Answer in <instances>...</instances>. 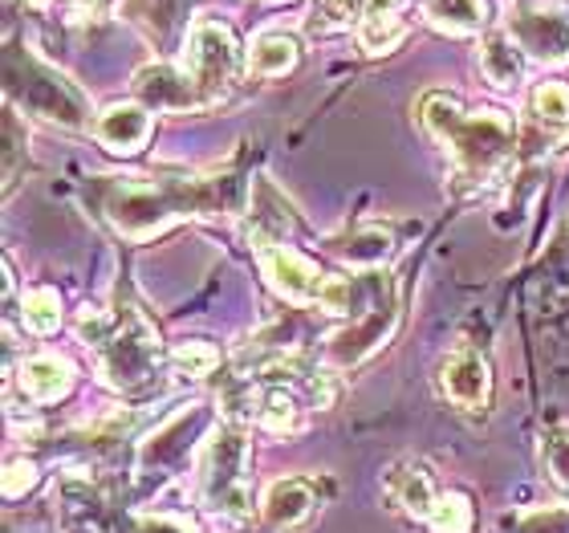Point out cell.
I'll return each mask as SVG.
<instances>
[{
  "label": "cell",
  "instance_id": "12",
  "mask_svg": "<svg viewBox=\"0 0 569 533\" xmlns=\"http://www.w3.org/2000/svg\"><path fill=\"white\" fill-rule=\"evenodd\" d=\"M208 420H212V415H208L203 403H191V412L171 415V420L142 444V452H139L142 468H167V464H179L183 456H188L191 436H200L203 427H208Z\"/></svg>",
  "mask_w": 569,
  "mask_h": 533
},
{
  "label": "cell",
  "instance_id": "8",
  "mask_svg": "<svg viewBox=\"0 0 569 533\" xmlns=\"http://www.w3.org/2000/svg\"><path fill=\"white\" fill-rule=\"evenodd\" d=\"M395 322H399V294H395V282L382 273L379 277V289H375V302L362 318H355L346 330L330 334L326 338V358H330L333 367H355L362 363L367 355H375L387 338H391Z\"/></svg>",
  "mask_w": 569,
  "mask_h": 533
},
{
  "label": "cell",
  "instance_id": "7",
  "mask_svg": "<svg viewBox=\"0 0 569 533\" xmlns=\"http://www.w3.org/2000/svg\"><path fill=\"white\" fill-rule=\"evenodd\" d=\"M505 33L521 46L525 58L541 66H566L569 61V12L546 0H509Z\"/></svg>",
  "mask_w": 569,
  "mask_h": 533
},
{
  "label": "cell",
  "instance_id": "11",
  "mask_svg": "<svg viewBox=\"0 0 569 533\" xmlns=\"http://www.w3.org/2000/svg\"><path fill=\"white\" fill-rule=\"evenodd\" d=\"M191 4L196 0H122V21H131L147 41L159 46V53H176L188 41L191 24Z\"/></svg>",
  "mask_w": 569,
  "mask_h": 533
},
{
  "label": "cell",
  "instance_id": "17",
  "mask_svg": "<svg viewBox=\"0 0 569 533\" xmlns=\"http://www.w3.org/2000/svg\"><path fill=\"white\" fill-rule=\"evenodd\" d=\"M17 383H21L24 399L33 403H58L70 395L73 387V367L61 355H29L17 367Z\"/></svg>",
  "mask_w": 569,
  "mask_h": 533
},
{
  "label": "cell",
  "instance_id": "3",
  "mask_svg": "<svg viewBox=\"0 0 569 533\" xmlns=\"http://www.w3.org/2000/svg\"><path fill=\"white\" fill-rule=\"evenodd\" d=\"M78 334L98 355V379L114 392H142L163 367V343L154 322L134 302H114L110 309L78 314Z\"/></svg>",
  "mask_w": 569,
  "mask_h": 533
},
{
  "label": "cell",
  "instance_id": "25",
  "mask_svg": "<svg viewBox=\"0 0 569 533\" xmlns=\"http://www.w3.org/2000/svg\"><path fill=\"white\" fill-rule=\"evenodd\" d=\"M21 322L33 334H53L61 326V297L49 285H33L21 294Z\"/></svg>",
  "mask_w": 569,
  "mask_h": 533
},
{
  "label": "cell",
  "instance_id": "30",
  "mask_svg": "<svg viewBox=\"0 0 569 533\" xmlns=\"http://www.w3.org/2000/svg\"><path fill=\"white\" fill-rule=\"evenodd\" d=\"M29 159V151H24V135H21V122H17V110H4V191L17 184V171H21V164L17 159Z\"/></svg>",
  "mask_w": 569,
  "mask_h": 533
},
{
  "label": "cell",
  "instance_id": "10",
  "mask_svg": "<svg viewBox=\"0 0 569 533\" xmlns=\"http://www.w3.org/2000/svg\"><path fill=\"white\" fill-rule=\"evenodd\" d=\"M261 249V269L269 277L277 294L293 306H313L321 302V289H326V273L318 269V261H309L306 253L289 249V245H257Z\"/></svg>",
  "mask_w": 569,
  "mask_h": 533
},
{
  "label": "cell",
  "instance_id": "27",
  "mask_svg": "<svg viewBox=\"0 0 569 533\" xmlns=\"http://www.w3.org/2000/svg\"><path fill=\"white\" fill-rule=\"evenodd\" d=\"M362 9H367V0H313L309 29H313V33L350 29V21H362Z\"/></svg>",
  "mask_w": 569,
  "mask_h": 533
},
{
  "label": "cell",
  "instance_id": "14",
  "mask_svg": "<svg viewBox=\"0 0 569 533\" xmlns=\"http://www.w3.org/2000/svg\"><path fill=\"white\" fill-rule=\"evenodd\" d=\"M151 110L142 107V102H114V107H107L94 119L98 142L114 155H139L147 147V139H151Z\"/></svg>",
  "mask_w": 569,
  "mask_h": 533
},
{
  "label": "cell",
  "instance_id": "4",
  "mask_svg": "<svg viewBox=\"0 0 569 533\" xmlns=\"http://www.w3.org/2000/svg\"><path fill=\"white\" fill-rule=\"evenodd\" d=\"M4 95L9 107H21L29 115L70 131L90 127V98L66 78L61 70H53L49 61H41L29 46L12 41L4 46Z\"/></svg>",
  "mask_w": 569,
  "mask_h": 533
},
{
  "label": "cell",
  "instance_id": "1",
  "mask_svg": "<svg viewBox=\"0 0 569 533\" xmlns=\"http://www.w3.org/2000/svg\"><path fill=\"white\" fill-rule=\"evenodd\" d=\"M244 196L249 179L237 167L176 176H94L86 184V200L94 204L98 216L134 245L183 216H237Z\"/></svg>",
  "mask_w": 569,
  "mask_h": 533
},
{
  "label": "cell",
  "instance_id": "29",
  "mask_svg": "<svg viewBox=\"0 0 569 533\" xmlns=\"http://www.w3.org/2000/svg\"><path fill=\"white\" fill-rule=\"evenodd\" d=\"M171 358H176L179 375H188V379H203V375H212L220 367V351L208 343H179Z\"/></svg>",
  "mask_w": 569,
  "mask_h": 533
},
{
  "label": "cell",
  "instance_id": "36",
  "mask_svg": "<svg viewBox=\"0 0 569 533\" xmlns=\"http://www.w3.org/2000/svg\"><path fill=\"white\" fill-rule=\"evenodd\" d=\"M403 4H416V0H403Z\"/></svg>",
  "mask_w": 569,
  "mask_h": 533
},
{
  "label": "cell",
  "instance_id": "9",
  "mask_svg": "<svg viewBox=\"0 0 569 533\" xmlns=\"http://www.w3.org/2000/svg\"><path fill=\"white\" fill-rule=\"evenodd\" d=\"M439 392L448 395L451 407L468 415H485L492 403V367L476 346H456L439 363Z\"/></svg>",
  "mask_w": 569,
  "mask_h": 533
},
{
  "label": "cell",
  "instance_id": "28",
  "mask_svg": "<svg viewBox=\"0 0 569 533\" xmlns=\"http://www.w3.org/2000/svg\"><path fill=\"white\" fill-rule=\"evenodd\" d=\"M541 464H546L549 485L569 497V432L566 427H558V432L546 436V444H541Z\"/></svg>",
  "mask_w": 569,
  "mask_h": 533
},
{
  "label": "cell",
  "instance_id": "34",
  "mask_svg": "<svg viewBox=\"0 0 569 533\" xmlns=\"http://www.w3.org/2000/svg\"><path fill=\"white\" fill-rule=\"evenodd\" d=\"M37 4H61V9L70 12H94L102 0H37Z\"/></svg>",
  "mask_w": 569,
  "mask_h": 533
},
{
  "label": "cell",
  "instance_id": "19",
  "mask_svg": "<svg viewBox=\"0 0 569 533\" xmlns=\"http://www.w3.org/2000/svg\"><path fill=\"white\" fill-rule=\"evenodd\" d=\"M297 61H301V46L284 29H261L249 41V73L257 78H284L297 70Z\"/></svg>",
  "mask_w": 569,
  "mask_h": 533
},
{
  "label": "cell",
  "instance_id": "26",
  "mask_svg": "<svg viewBox=\"0 0 569 533\" xmlns=\"http://www.w3.org/2000/svg\"><path fill=\"white\" fill-rule=\"evenodd\" d=\"M427 525L431 533H472V501L463 493H439Z\"/></svg>",
  "mask_w": 569,
  "mask_h": 533
},
{
  "label": "cell",
  "instance_id": "15",
  "mask_svg": "<svg viewBox=\"0 0 569 533\" xmlns=\"http://www.w3.org/2000/svg\"><path fill=\"white\" fill-rule=\"evenodd\" d=\"M403 12H407L403 0H367L362 21H358V46L367 49V53H375V58L379 53H395L407 41V33H411Z\"/></svg>",
  "mask_w": 569,
  "mask_h": 533
},
{
  "label": "cell",
  "instance_id": "18",
  "mask_svg": "<svg viewBox=\"0 0 569 533\" xmlns=\"http://www.w3.org/2000/svg\"><path fill=\"white\" fill-rule=\"evenodd\" d=\"M387 485H391V501L407 513V517H416V522H427V517H431L439 493H436V485H431V473H427L419 461L395 464Z\"/></svg>",
  "mask_w": 569,
  "mask_h": 533
},
{
  "label": "cell",
  "instance_id": "33",
  "mask_svg": "<svg viewBox=\"0 0 569 533\" xmlns=\"http://www.w3.org/2000/svg\"><path fill=\"white\" fill-rule=\"evenodd\" d=\"M134 533H196V530L176 522V517H142V522H134Z\"/></svg>",
  "mask_w": 569,
  "mask_h": 533
},
{
  "label": "cell",
  "instance_id": "23",
  "mask_svg": "<svg viewBox=\"0 0 569 533\" xmlns=\"http://www.w3.org/2000/svg\"><path fill=\"white\" fill-rule=\"evenodd\" d=\"M391 245H395L391 233L379 225L355 228V233L330 240V249L338 253V257H346L350 265H382L387 257H391Z\"/></svg>",
  "mask_w": 569,
  "mask_h": 533
},
{
  "label": "cell",
  "instance_id": "20",
  "mask_svg": "<svg viewBox=\"0 0 569 533\" xmlns=\"http://www.w3.org/2000/svg\"><path fill=\"white\" fill-rule=\"evenodd\" d=\"M480 73H485L497 90H517V86H521L525 53L505 29H492V33H485V41H480Z\"/></svg>",
  "mask_w": 569,
  "mask_h": 533
},
{
  "label": "cell",
  "instance_id": "6",
  "mask_svg": "<svg viewBox=\"0 0 569 533\" xmlns=\"http://www.w3.org/2000/svg\"><path fill=\"white\" fill-rule=\"evenodd\" d=\"M244 66H249V53H240L237 33L216 17H196L188 41L179 49V70L188 73L203 107L220 102L237 86Z\"/></svg>",
  "mask_w": 569,
  "mask_h": 533
},
{
  "label": "cell",
  "instance_id": "2",
  "mask_svg": "<svg viewBox=\"0 0 569 533\" xmlns=\"http://www.w3.org/2000/svg\"><path fill=\"white\" fill-rule=\"evenodd\" d=\"M419 119L451 159V176L463 191H480L505 176L517 155V122L497 107H463L456 95L431 90L419 102Z\"/></svg>",
  "mask_w": 569,
  "mask_h": 533
},
{
  "label": "cell",
  "instance_id": "32",
  "mask_svg": "<svg viewBox=\"0 0 569 533\" xmlns=\"http://www.w3.org/2000/svg\"><path fill=\"white\" fill-rule=\"evenodd\" d=\"M512 533H569V513H529V517L512 525Z\"/></svg>",
  "mask_w": 569,
  "mask_h": 533
},
{
  "label": "cell",
  "instance_id": "16",
  "mask_svg": "<svg viewBox=\"0 0 569 533\" xmlns=\"http://www.w3.org/2000/svg\"><path fill=\"white\" fill-rule=\"evenodd\" d=\"M318 497H313V485L301 481V476H281L273 485L264 488V501H261V513L269 530H293L301 525L313 513Z\"/></svg>",
  "mask_w": 569,
  "mask_h": 533
},
{
  "label": "cell",
  "instance_id": "22",
  "mask_svg": "<svg viewBox=\"0 0 569 533\" xmlns=\"http://www.w3.org/2000/svg\"><path fill=\"white\" fill-rule=\"evenodd\" d=\"M529 115L533 127L546 131L553 142L569 139V86L566 82H537L529 95Z\"/></svg>",
  "mask_w": 569,
  "mask_h": 533
},
{
  "label": "cell",
  "instance_id": "13",
  "mask_svg": "<svg viewBox=\"0 0 569 533\" xmlns=\"http://www.w3.org/2000/svg\"><path fill=\"white\" fill-rule=\"evenodd\" d=\"M134 98L147 110H203L196 86L179 66H142L134 73Z\"/></svg>",
  "mask_w": 569,
  "mask_h": 533
},
{
  "label": "cell",
  "instance_id": "31",
  "mask_svg": "<svg viewBox=\"0 0 569 533\" xmlns=\"http://www.w3.org/2000/svg\"><path fill=\"white\" fill-rule=\"evenodd\" d=\"M33 485H37V464L33 461H9V468H4V497L17 501V497H24Z\"/></svg>",
  "mask_w": 569,
  "mask_h": 533
},
{
  "label": "cell",
  "instance_id": "21",
  "mask_svg": "<svg viewBox=\"0 0 569 533\" xmlns=\"http://www.w3.org/2000/svg\"><path fill=\"white\" fill-rule=\"evenodd\" d=\"M427 24L451 37H472L488 24V0H419Z\"/></svg>",
  "mask_w": 569,
  "mask_h": 533
},
{
  "label": "cell",
  "instance_id": "35",
  "mask_svg": "<svg viewBox=\"0 0 569 533\" xmlns=\"http://www.w3.org/2000/svg\"><path fill=\"white\" fill-rule=\"evenodd\" d=\"M553 4H558V9H566V12H569V0H553Z\"/></svg>",
  "mask_w": 569,
  "mask_h": 533
},
{
  "label": "cell",
  "instance_id": "5",
  "mask_svg": "<svg viewBox=\"0 0 569 533\" xmlns=\"http://www.w3.org/2000/svg\"><path fill=\"white\" fill-rule=\"evenodd\" d=\"M249 436L237 424L212 427L200 448V497L208 510L224 513L232 522H249Z\"/></svg>",
  "mask_w": 569,
  "mask_h": 533
},
{
  "label": "cell",
  "instance_id": "24",
  "mask_svg": "<svg viewBox=\"0 0 569 533\" xmlns=\"http://www.w3.org/2000/svg\"><path fill=\"white\" fill-rule=\"evenodd\" d=\"M257 424L264 427V432H273V436H293V432H301V412H297V403L289 399V395L281 392V387H269V392L257 395Z\"/></svg>",
  "mask_w": 569,
  "mask_h": 533
}]
</instances>
